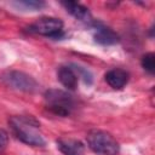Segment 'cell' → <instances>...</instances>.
Returning a JSON list of instances; mask_svg holds the SVG:
<instances>
[{
    "label": "cell",
    "mask_w": 155,
    "mask_h": 155,
    "mask_svg": "<svg viewBox=\"0 0 155 155\" xmlns=\"http://www.w3.org/2000/svg\"><path fill=\"white\" fill-rule=\"evenodd\" d=\"M12 133L17 139L31 147H44L46 144L41 132L40 124L31 115H16L8 120Z\"/></svg>",
    "instance_id": "6da1fadb"
},
{
    "label": "cell",
    "mask_w": 155,
    "mask_h": 155,
    "mask_svg": "<svg viewBox=\"0 0 155 155\" xmlns=\"http://www.w3.org/2000/svg\"><path fill=\"white\" fill-rule=\"evenodd\" d=\"M45 107L58 116H68L75 109V101L71 94L58 88H50L44 94Z\"/></svg>",
    "instance_id": "7a4b0ae2"
},
{
    "label": "cell",
    "mask_w": 155,
    "mask_h": 155,
    "mask_svg": "<svg viewBox=\"0 0 155 155\" xmlns=\"http://www.w3.org/2000/svg\"><path fill=\"white\" fill-rule=\"evenodd\" d=\"M88 148L97 155H117L120 145L117 140L108 132L102 130H92L86 136Z\"/></svg>",
    "instance_id": "3957f363"
},
{
    "label": "cell",
    "mask_w": 155,
    "mask_h": 155,
    "mask_svg": "<svg viewBox=\"0 0 155 155\" xmlns=\"http://www.w3.org/2000/svg\"><path fill=\"white\" fill-rule=\"evenodd\" d=\"M0 81L8 88L33 93L39 88V84L36 80L19 70H6L0 74Z\"/></svg>",
    "instance_id": "277c9868"
},
{
    "label": "cell",
    "mask_w": 155,
    "mask_h": 155,
    "mask_svg": "<svg viewBox=\"0 0 155 155\" xmlns=\"http://www.w3.org/2000/svg\"><path fill=\"white\" fill-rule=\"evenodd\" d=\"M29 33L39 34L51 39H62L64 38L63 22L56 17H41L34 22L28 28Z\"/></svg>",
    "instance_id": "5b68a950"
},
{
    "label": "cell",
    "mask_w": 155,
    "mask_h": 155,
    "mask_svg": "<svg viewBox=\"0 0 155 155\" xmlns=\"http://www.w3.org/2000/svg\"><path fill=\"white\" fill-rule=\"evenodd\" d=\"M90 28L92 29V35H93L94 41L99 45L109 46V45H114V44L119 42V40H120L119 35L111 28L107 27L102 22L93 21L90 24Z\"/></svg>",
    "instance_id": "8992f818"
},
{
    "label": "cell",
    "mask_w": 155,
    "mask_h": 155,
    "mask_svg": "<svg viewBox=\"0 0 155 155\" xmlns=\"http://www.w3.org/2000/svg\"><path fill=\"white\" fill-rule=\"evenodd\" d=\"M61 5L65 8V11L68 13H70L76 19H79V21H81L88 25L93 22V18H92L90 10L87 7H85L84 5L75 2V1H62Z\"/></svg>",
    "instance_id": "52a82bcc"
},
{
    "label": "cell",
    "mask_w": 155,
    "mask_h": 155,
    "mask_svg": "<svg viewBox=\"0 0 155 155\" xmlns=\"http://www.w3.org/2000/svg\"><path fill=\"white\" fill-rule=\"evenodd\" d=\"M57 78L59 80V82L70 91H74L78 87V82H79V76L76 74V71L74 70V68L70 65H61L57 70Z\"/></svg>",
    "instance_id": "ba28073f"
},
{
    "label": "cell",
    "mask_w": 155,
    "mask_h": 155,
    "mask_svg": "<svg viewBox=\"0 0 155 155\" xmlns=\"http://www.w3.org/2000/svg\"><path fill=\"white\" fill-rule=\"evenodd\" d=\"M57 147L63 155H84L85 145L82 142L74 138H59Z\"/></svg>",
    "instance_id": "9c48e42d"
},
{
    "label": "cell",
    "mask_w": 155,
    "mask_h": 155,
    "mask_svg": "<svg viewBox=\"0 0 155 155\" xmlns=\"http://www.w3.org/2000/svg\"><path fill=\"white\" fill-rule=\"evenodd\" d=\"M104 78H105L107 84L110 87H113L114 90H121L128 82L130 74L121 68H114V69H110L109 71H107Z\"/></svg>",
    "instance_id": "30bf717a"
},
{
    "label": "cell",
    "mask_w": 155,
    "mask_h": 155,
    "mask_svg": "<svg viewBox=\"0 0 155 155\" xmlns=\"http://www.w3.org/2000/svg\"><path fill=\"white\" fill-rule=\"evenodd\" d=\"M12 5L24 11H38L44 8L46 4L44 1H38V0H21V1H13Z\"/></svg>",
    "instance_id": "8fae6325"
},
{
    "label": "cell",
    "mask_w": 155,
    "mask_h": 155,
    "mask_svg": "<svg viewBox=\"0 0 155 155\" xmlns=\"http://www.w3.org/2000/svg\"><path fill=\"white\" fill-rule=\"evenodd\" d=\"M142 67L144 68V70H147L149 74H153L155 71V54L153 52L145 53L142 57Z\"/></svg>",
    "instance_id": "7c38bea8"
},
{
    "label": "cell",
    "mask_w": 155,
    "mask_h": 155,
    "mask_svg": "<svg viewBox=\"0 0 155 155\" xmlns=\"http://www.w3.org/2000/svg\"><path fill=\"white\" fill-rule=\"evenodd\" d=\"M71 67H73V68H74V70L76 71L78 76H79V78H81V79L85 81V84H87V85H91V84H92L93 76H92L91 71H90L87 68H84V67L78 65V64H71Z\"/></svg>",
    "instance_id": "4fadbf2b"
},
{
    "label": "cell",
    "mask_w": 155,
    "mask_h": 155,
    "mask_svg": "<svg viewBox=\"0 0 155 155\" xmlns=\"http://www.w3.org/2000/svg\"><path fill=\"white\" fill-rule=\"evenodd\" d=\"M8 144V134L5 130L0 128V154L6 149Z\"/></svg>",
    "instance_id": "5bb4252c"
}]
</instances>
